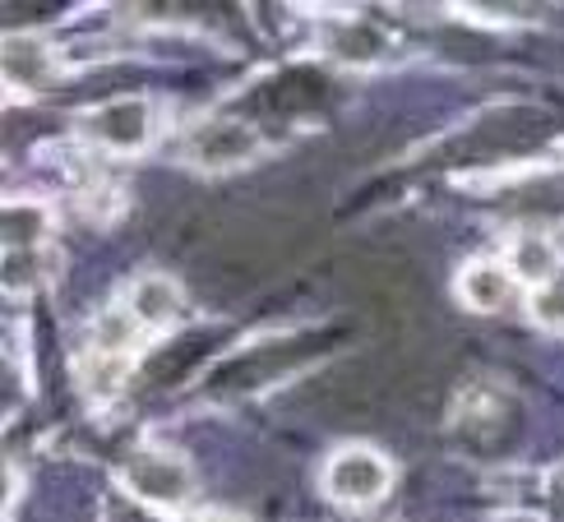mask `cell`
<instances>
[{
    "label": "cell",
    "mask_w": 564,
    "mask_h": 522,
    "mask_svg": "<svg viewBox=\"0 0 564 522\" xmlns=\"http://www.w3.org/2000/svg\"><path fill=\"white\" fill-rule=\"evenodd\" d=\"M393 486V467L380 448L347 444L324 463V494L343 509H370L375 500H384Z\"/></svg>",
    "instance_id": "1"
},
{
    "label": "cell",
    "mask_w": 564,
    "mask_h": 522,
    "mask_svg": "<svg viewBox=\"0 0 564 522\" xmlns=\"http://www.w3.org/2000/svg\"><path fill=\"white\" fill-rule=\"evenodd\" d=\"M126 490L134 500H144L153 509H185L195 500V471L181 454H167V448H144L126 463Z\"/></svg>",
    "instance_id": "2"
},
{
    "label": "cell",
    "mask_w": 564,
    "mask_h": 522,
    "mask_svg": "<svg viewBox=\"0 0 564 522\" xmlns=\"http://www.w3.org/2000/svg\"><path fill=\"white\" fill-rule=\"evenodd\" d=\"M254 153H260V134H254V126L237 121V116H214V121L195 126L191 144H185V157L204 172H231Z\"/></svg>",
    "instance_id": "3"
},
{
    "label": "cell",
    "mask_w": 564,
    "mask_h": 522,
    "mask_svg": "<svg viewBox=\"0 0 564 522\" xmlns=\"http://www.w3.org/2000/svg\"><path fill=\"white\" fill-rule=\"evenodd\" d=\"M153 130H158V116H153V102H144V98H116V102H102L98 111L84 116V134L111 153L144 149Z\"/></svg>",
    "instance_id": "4"
},
{
    "label": "cell",
    "mask_w": 564,
    "mask_h": 522,
    "mask_svg": "<svg viewBox=\"0 0 564 522\" xmlns=\"http://www.w3.org/2000/svg\"><path fill=\"white\" fill-rule=\"evenodd\" d=\"M0 65H6V84L23 88V93H42L52 88L61 75V61L56 52L33 33H10L6 37V52H0Z\"/></svg>",
    "instance_id": "5"
},
{
    "label": "cell",
    "mask_w": 564,
    "mask_h": 522,
    "mask_svg": "<svg viewBox=\"0 0 564 522\" xmlns=\"http://www.w3.org/2000/svg\"><path fill=\"white\" fill-rule=\"evenodd\" d=\"M126 315L139 324V328H167L176 324L181 315V287L167 278V273H144L134 278V287L126 296Z\"/></svg>",
    "instance_id": "6"
},
{
    "label": "cell",
    "mask_w": 564,
    "mask_h": 522,
    "mask_svg": "<svg viewBox=\"0 0 564 522\" xmlns=\"http://www.w3.org/2000/svg\"><path fill=\"white\" fill-rule=\"evenodd\" d=\"M505 269L513 273V282H528V287L542 292L546 282L560 278V250H555V241L546 231H519L509 241V264Z\"/></svg>",
    "instance_id": "7"
},
{
    "label": "cell",
    "mask_w": 564,
    "mask_h": 522,
    "mask_svg": "<svg viewBox=\"0 0 564 522\" xmlns=\"http://www.w3.org/2000/svg\"><path fill=\"white\" fill-rule=\"evenodd\" d=\"M458 296L467 311H481V315H496L509 305L513 296V273L505 264H490V259H473L458 278Z\"/></svg>",
    "instance_id": "8"
},
{
    "label": "cell",
    "mask_w": 564,
    "mask_h": 522,
    "mask_svg": "<svg viewBox=\"0 0 564 522\" xmlns=\"http://www.w3.org/2000/svg\"><path fill=\"white\" fill-rule=\"evenodd\" d=\"M384 52H389V37L366 19H343L328 33V56L343 65H375Z\"/></svg>",
    "instance_id": "9"
},
{
    "label": "cell",
    "mask_w": 564,
    "mask_h": 522,
    "mask_svg": "<svg viewBox=\"0 0 564 522\" xmlns=\"http://www.w3.org/2000/svg\"><path fill=\"white\" fill-rule=\"evenodd\" d=\"M509 204L519 213H528V218H564V172L519 181L513 185V195H509Z\"/></svg>",
    "instance_id": "10"
},
{
    "label": "cell",
    "mask_w": 564,
    "mask_h": 522,
    "mask_svg": "<svg viewBox=\"0 0 564 522\" xmlns=\"http://www.w3.org/2000/svg\"><path fill=\"white\" fill-rule=\"evenodd\" d=\"M42 236H46V208L33 199H10L6 204V254L37 250Z\"/></svg>",
    "instance_id": "11"
},
{
    "label": "cell",
    "mask_w": 564,
    "mask_h": 522,
    "mask_svg": "<svg viewBox=\"0 0 564 522\" xmlns=\"http://www.w3.org/2000/svg\"><path fill=\"white\" fill-rule=\"evenodd\" d=\"M46 259L37 254V250H14V254H6V292L10 296H23V292H33V287H42V278H46Z\"/></svg>",
    "instance_id": "12"
},
{
    "label": "cell",
    "mask_w": 564,
    "mask_h": 522,
    "mask_svg": "<svg viewBox=\"0 0 564 522\" xmlns=\"http://www.w3.org/2000/svg\"><path fill=\"white\" fill-rule=\"evenodd\" d=\"M532 315H536V324H546V328H564V278L546 282V287L536 292Z\"/></svg>",
    "instance_id": "13"
},
{
    "label": "cell",
    "mask_w": 564,
    "mask_h": 522,
    "mask_svg": "<svg viewBox=\"0 0 564 522\" xmlns=\"http://www.w3.org/2000/svg\"><path fill=\"white\" fill-rule=\"evenodd\" d=\"M500 522H546V518H536V513H505Z\"/></svg>",
    "instance_id": "14"
},
{
    "label": "cell",
    "mask_w": 564,
    "mask_h": 522,
    "mask_svg": "<svg viewBox=\"0 0 564 522\" xmlns=\"http://www.w3.org/2000/svg\"><path fill=\"white\" fill-rule=\"evenodd\" d=\"M204 522H241V518H231V513H208Z\"/></svg>",
    "instance_id": "15"
}]
</instances>
